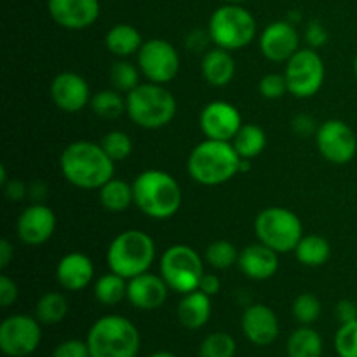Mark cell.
Returning <instances> with one entry per match:
<instances>
[{"label":"cell","instance_id":"obj_27","mask_svg":"<svg viewBox=\"0 0 357 357\" xmlns=\"http://www.w3.org/2000/svg\"><path fill=\"white\" fill-rule=\"evenodd\" d=\"M295 257L305 267H321L331 257V246L324 237L309 234L300 239L295 248Z\"/></svg>","mask_w":357,"mask_h":357},{"label":"cell","instance_id":"obj_31","mask_svg":"<svg viewBox=\"0 0 357 357\" xmlns=\"http://www.w3.org/2000/svg\"><path fill=\"white\" fill-rule=\"evenodd\" d=\"M91 110L105 121H115L126 112V98L117 89L98 91L91 96Z\"/></svg>","mask_w":357,"mask_h":357},{"label":"cell","instance_id":"obj_24","mask_svg":"<svg viewBox=\"0 0 357 357\" xmlns=\"http://www.w3.org/2000/svg\"><path fill=\"white\" fill-rule=\"evenodd\" d=\"M201 70L206 82L215 87H223L229 86L234 80V75H236V61H234L230 51L222 47H215L204 52Z\"/></svg>","mask_w":357,"mask_h":357},{"label":"cell","instance_id":"obj_54","mask_svg":"<svg viewBox=\"0 0 357 357\" xmlns=\"http://www.w3.org/2000/svg\"><path fill=\"white\" fill-rule=\"evenodd\" d=\"M354 75H356V80H357V54L354 58Z\"/></svg>","mask_w":357,"mask_h":357},{"label":"cell","instance_id":"obj_38","mask_svg":"<svg viewBox=\"0 0 357 357\" xmlns=\"http://www.w3.org/2000/svg\"><path fill=\"white\" fill-rule=\"evenodd\" d=\"M335 351L338 357H357V319L340 324L335 335Z\"/></svg>","mask_w":357,"mask_h":357},{"label":"cell","instance_id":"obj_19","mask_svg":"<svg viewBox=\"0 0 357 357\" xmlns=\"http://www.w3.org/2000/svg\"><path fill=\"white\" fill-rule=\"evenodd\" d=\"M244 337L257 347L272 345L279 337V319L274 310L261 303L250 305L241 319Z\"/></svg>","mask_w":357,"mask_h":357},{"label":"cell","instance_id":"obj_9","mask_svg":"<svg viewBox=\"0 0 357 357\" xmlns=\"http://www.w3.org/2000/svg\"><path fill=\"white\" fill-rule=\"evenodd\" d=\"M159 268L169 289L180 295H187L199 289V282L204 275L202 258L194 248L187 244H174L167 248L160 258Z\"/></svg>","mask_w":357,"mask_h":357},{"label":"cell","instance_id":"obj_34","mask_svg":"<svg viewBox=\"0 0 357 357\" xmlns=\"http://www.w3.org/2000/svg\"><path fill=\"white\" fill-rule=\"evenodd\" d=\"M237 352V344L232 335L225 331L209 333L199 347V357H234Z\"/></svg>","mask_w":357,"mask_h":357},{"label":"cell","instance_id":"obj_45","mask_svg":"<svg viewBox=\"0 0 357 357\" xmlns=\"http://www.w3.org/2000/svg\"><path fill=\"white\" fill-rule=\"evenodd\" d=\"M335 314H337L340 324L351 323V321L357 319V305L352 300H340L335 309Z\"/></svg>","mask_w":357,"mask_h":357},{"label":"cell","instance_id":"obj_47","mask_svg":"<svg viewBox=\"0 0 357 357\" xmlns=\"http://www.w3.org/2000/svg\"><path fill=\"white\" fill-rule=\"evenodd\" d=\"M208 40H211V37H209V33H204V31L201 30H195V31H190L187 37V47L190 49V51H202V49L208 45Z\"/></svg>","mask_w":357,"mask_h":357},{"label":"cell","instance_id":"obj_3","mask_svg":"<svg viewBox=\"0 0 357 357\" xmlns=\"http://www.w3.org/2000/svg\"><path fill=\"white\" fill-rule=\"evenodd\" d=\"M241 157L232 142L206 138L194 146L187 160L188 174L204 187H218L239 174Z\"/></svg>","mask_w":357,"mask_h":357},{"label":"cell","instance_id":"obj_35","mask_svg":"<svg viewBox=\"0 0 357 357\" xmlns=\"http://www.w3.org/2000/svg\"><path fill=\"white\" fill-rule=\"evenodd\" d=\"M204 258L216 271H227L237 264L239 253H237V248L229 241H215L206 248Z\"/></svg>","mask_w":357,"mask_h":357},{"label":"cell","instance_id":"obj_53","mask_svg":"<svg viewBox=\"0 0 357 357\" xmlns=\"http://www.w3.org/2000/svg\"><path fill=\"white\" fill-rule=\"evenodd\" d=\"M227 3H243V2H246V0H225Z\"/></svg>","mask_w":357,"mask_h":357},{"label":"cell","instance_id":"obj_4","mask_svg":"<svg viewBox=\"0 0 357 357\" xmlns=\"http://www.w3.org/2000/svg\"><path fill=\"white\" fill-rule=\"evenodd\" d=\"M86 342L91 357H136L142 347L138 328L119 314L94 321Z\"/></svg>","mask_w":357,"mask_h":357},{"label":"cell","instance_id":"obj_46","mask_svg":"<svg viewBox=\"0 0 357 357\" xmlns=\"http://www.w3.org/2000/svg\"><path fill=\"white\" fill-rule=\"evenodd\" d=\"M220 288H222V281H220L218 275L206 274V272H204L201 282H199V289H201L202 293H206V295L215 296L216 293L220 291Z\"/></svg>","mask_w":357,"mask_h":357},{"label":"cell","instance_id":"obj_8","mask_svg":"<svg viewBox=\"0 0 357 357\" xmlns=\"http://www.w3.org/2000/svg\"><path fill=\"white\" fill-rule=\"evenodd\" d=\"M255 232L260 243L272 248L279 255L295 251L303 237V225L298 215L281 206H271L258 213L255 220Z\"/></svg>","mask_w":357,"mask_h":357},{"label":"cell","instance_id":"obj_1","mask_svg":"<svg viewBox=\"0 0 357 357\" xmlns=\"http://www.w3.org/2000/svg\"><path fill=\"white\" fill-rule=\"evenodd\" d=\"M59 167L65 180L82 190H100L115 174V160L93 142L70 143L59 157Z\"/></svg>","mask_w":357,"mask_h":357},{"label":"cell","instance_id":"obj_33","mask_svg":"<svg viewBox=\"0 0 357 357\" xmlns=\"http://www.w3.org/2000/svg\"><path fill=\"white\" fill-rule=\"evenodd\" d=\"M139 68L132 65L131 61H126V58L119 59L112 65L110 68V84L114 89H117L119 93L129 94L135 87H138L139 84Z\"/></svg>","mask_w":357,"mask_h":357},{"label":"cell","instance_id":"obj_43","mask_svg":"<svg viewBox=\"0 0 357 357\" xmlns=\"http://www.w3.org/2000/svg\"><path fill=\"white\" fill-rule=\"evenodd\" d=\"M17 295H20V289H17L16 282L9 275H0V305L7 309V307H10L16 302Z\"/></svg>","mask_w":357,"mask_h":357},{"label":"cell","instance_id":"obj_37","mask_svg":"<svg viewBox=\"0 0 357 357\" xmlns=\"http://www.w3.org/2000/svg\"><path fill=\"white\" fill-rule=\"evenodd\" d=\"M100 145L103 146L105 152L108 153L112 160L119 162V160H124L131 155L132 152V142L129 138L128 132L124 131H110L101 138Z\"/></svg>","mask_w":357,"mask_h":357},{"label":"cell","instance_id":"obj_17","mask_svg":"<svg viewBox=\"0 0 357 357\" xmlns=\"http://www.w3.org/2000/svg\"><path fill=\"white\" fill-rule=\"evenodd\" d=\"M52 21L66 30H84L100 17V0H47Z\"/></svg>","mask_w":357,"mask_h":357},{"label":"cell","instance_id":"obj_10","mask_svg":"<svg viewBox=\"0 0 357 357\" xmlns=\"http://www.w3.org/2000/svg\"><path fill=\"white\" fill-rule=\"evenodd\" d=\"M324 61L312 47L298 49L286 61L284 77L288 91L296 98H312L324 84Z\"/></svg>","mask_w":357,"mask_h":357},{"label":"cell","instance_id":"obj_14","mask_svg":"<svg viewBox=\"0 0 357 357\" xmlns=\"http://www.w3.org/2000/svg\"><path fill=\"white\" fill-rule=\"evenodd\" d=\"M201 131L206 138L220 139V142H232L234 136L243 126L241 112L229 101H211L206 105L199 117Z\"/></svg>","mask_w":357,"mask_h":357},{"label":"cell","instance_id":"obj_2","mask_svg":"<svg viewBox=\"0 0 357 357\" xmlns=\"http://www.w3.org/2000/svg\"><path fill=\"white\" fill-rule=\"evenodd\" d=\"M135 204L153 220H167L176 215L183 202L181 187L173 174L162 169H146L132 181Z\"/></svg>","mask_w":357,"mask_h":357},{"label":"cell","instance_id":"obj_49","mask_svg":"<svg viewBox=\"0 0 357 357\" xmlns=\"http://www.w3.org/2000/svg\"><path fill=\"white\" fill-rule=\"evenodd\" d=\"M45 192H47V187L44 183H33L28 187V195L33 197L37 202H42V199L45 197Z\"/></svg>","mask_w":357,"mask_h":357},{"label":"cell","instance_id":"obj_40","mask_svg":"<svg viewBox=\"0 0 357 357\" xmlns=\"http://www.w3.org/2000/svg\"><path fill=\"white\" fill-rule=\"evenodd\" d=\"M51 357H91V352L86 340L70 338L56 345Z\"/></svg>","mask_w":357,"mask_h":357},{"label":"cell","instance_id":"obj_36","mask_svg":"<svg viewBox=\"0 0 357 357\" xmlns=\"http://www.w3.org/2000/svg\"><path fill=\"white\" fill-rule=\"evenodd\" d=\"M293 316L303 326H310L321 316V302L312 293H302L293 300Z\"/></svg>","mask_w":357,"mask_h":357},{"label":"cell","instance_id":"obj_11","mask_svg":"<svg viewBox=\"0 0 357 357\" xmlns=\"http://www.w3.org/2000/svg\"><path fill=\"white\" fill-rule=\"evenodd\" d=\"M42 342L40 321L26 314H14L0 324V351L7 357H28Z\"/></svg>","mask_w":357,"mask_h":357},{"label":"cell","instance_id":"obj_23","mask_svg":"<svg viewBox=\"0 0 357 357\" xmlns=\"http://www.w3.org/2000/svg\"><path fill=\"white\" fill-rule=\"evenodd\" d=\"M211 296L202 293L201 289H195V291L183 295V298L180 300L176 307L178 321L187 330H201V328H204L211 319Z\"/></svg>","mask_w":357,"mask_h":357},{"label":"cell","instance_id":"obj_12","mask_svg":"<svg viewBox=\"0 0 357 357\" xmlns=\"http://www.w3.org/2000/svg\"><path fill=\"white\" fill-rule=\"evenodd\" d=\"M138 66L149 82L166 86L176 79L180 72V54L171 42L164 38H150L139 47Z\"/></svg>","mask_w":357,"mask_h":357},{"label":"cell","instance_id":"obj_20","mask_svg":"<svg viewBox=\"0 0 357 357\" xmlns=\"http://www.w3.org/2000/svg\"><path fill=\"white\" fill-rule=\"evenodd\" d=\"M169 286L162 275L145 272L128 281V300L135 309L155 310L167 300Z\"/></svg>","mask_w":357,"mask_h":357},{"label":"cell","instance_id":"obj_7","mask_svg":"<svg viewBox=\"0 0 357 357\" xmlns=\"http://www.w3.org/2000/svg\"><path fill=\"white\" fill-rule=\"evenodd\" d=\"M208 33L216 47L237 51L253 42L257 35V21L241 3H225L209 17Z\"/></svg>","mask_w":357,"mask_h":357},{"label":"cell","instance_id":"obj_18","mask_svg":"<svg viewBox=\"0 0 357 357\" xmlns=\"http://www.w3.org/2000/svg\"><path fill=\"white\" fill-rule=\"evenodd\" d=\"M300 49V35L295 24L284 21H272L260 35V51L274 63L288 61Z\"/></svg>","mask_w":357,"mask_h":357},{"label":"cell","instance_id":"obj_50","mask_svg":"<svg viewBox=\"0 0 357 357\" xmlns=\"http://www.w3.org/2000/svg\"><path fill=\"white\" fill-rule=\"evenodd\" d=\"M300 20H302V14H300L298 10H293V13L288 14V21H289V23L296 24Z\"/></svg>","mask_w":357,"mask_h":357},{"label":"cell","instance_id":"obj_29","mask_svg":"<svg viewBox=\"0 0 357 357\" xmlns=\"http://www.w3.org/2000/svg\"><path fill=\"white\" fill-rule=\"evenodd\" d=\"M232 145L241 159H255L267 146V135L257 124H243L237 135L234 136Z\"/></svg>","mask_w":357,"mask_h":357},{"label":"cell","instance_id":"obj_42","mask_svg":"<svg viewBox=\"0 0 357 357\" xmlns=\"http://www.w3.org/2000/svg\"><path fill=\"white\" fill-rule=\"evenodd\" d=\"M291 128H293V131L300 136V138H305V136H312V135L316 136L319 126L316 124V119H314L312 115L298 114L293 117Z\"/></svg>","mask_w":357,"mask_h":357},{"label":"cell","instance_id":"obj_39","mask_svg":"<svg viewBox=\"0 0 357 357\" xmlns=\"http://www.w3.org/2000/svg\"><path fill=\"white\" fill-rule=\"evenodd\" d=\"M258 91L265 100H279L284 96L288 91V82H286L284 73H267L260 79Z\"/></svg>","mask_w":357,"mask_h":357},{"label":"cell","instance_id":"obj_48","mask_svg":"<svg viewBox=\"0 0 357 357\" xmlns=\"http://www.w3.org/2000/svg\"><path fill=\"white\" fill-rule=\"evenodd\" d=\"M14 258V246L7 239L0 241V268H7Z\"/></svg>","mask_w":357,"mask_h":357},{"label":"cell","instance_id":"obj_51","mask_svg":"<svg viewBox=\"0 0 357 357\" xmlns=\"http://www.w3.org/2000/svg\"><path fill=\"white\" fill-rule=\"evenodd\" d=\"M251 169V162L250 159H241V164H239V173H248V171Z\"/></svg>","mask_w":357,"mask_h":357},{"label":"cell","instance_id":"obj_32","mask_svg":"<svg viewBox=\"0 0 357 357\" xmlns=\"http://www.w3.org/2000/svg\"><path fill=\"white\" fill-rule=\"evenodd\" d=\"M66 314H68V302L58 291H49L42 295L35 305V317L40 321V324H47V326L61 323Z\"/></svg>","mask_w":357,"mask_h":357},{"label":"cell","instance_id":"obj_41","mask_svg":"<svg viewBox=\"0 0 357 357\" xmlns=\"http://www.w3.org/2000/svg\"><path fill=\"white\" fill-rule=\"evenodd\" d=\"M305 40L309 44V47L317 49L321 45H324L328 42V31L324 28V24L321 21L312 20L305 28Z\"/></svg>","mask_w":357,"mask_h":357},{"label":"cell","instance_id":"obj_6","mask_svg":"<svg viewBox=\"0 0 357 357\" xmlns=\"http://www.w3.org/2000/svg\"><path fill=\"white\" fill-rule=\"evenodd\" d=\"M155 260V243L146 232L129 229L119 234L107 251V265L124 279L149 272Z\"/></svg>","mask_w":357,"mask_h":357},{"label":"cell","instance_id":"obj_25","mask_svg":"<svg viewBox=\"0 0 357 357\" xmlns=\"http://www.w3.org/2000/svg\"><path fill=\"white\" fill-rule=\"evenodd\" d=\"M105 45L114 56L128 58L139 51V47L143 45V37L132 24L119 23L107 31Z\"/></svg>","mask_w":357,"mask_h":357},{"label":"cell","instance_id":"obj_16","mask_svg":"<svg viewBox=\"0 0 357 357\" xmlns=\"http://www.w3.org/2000/svg\"><path fill=\"white\" fill-rule=\"evenodd\" d=\"M51 100L59 110L77 114L91 103V89L87 80L75 72H61L52 79L49 87Z\"/></svg>","mask_w":357,"mask_h":357},{"label":"cell","instance_id":"obj_13","mask_svg":"<svg viewBox=\"0 0 357 357\" xmlns=\"http://www.w3.org/2000/svg\"><path fill=\"white\" fill-rule=\"evenodd\" d=\"M316 145L321 155L331 164H349L357 153V135L347 122L328 119L316 132Z\"/></svg>","mask_w":357,"mask_h":357},{"label":"cell","instance_id":"obj_52","mask_svg":"<svg viewBox=\"0 0 357 357\" xmlns=\"http://www.w3.org/2000/svg\"><path fill=\"white\" fill-rule=\"evenodd\" d=\"M149 357H176L173 354V352H167V351H159V352H153L152 356Z\"/></svg>","mask_w":357,"mask_h":357},{"label":"cell","instance_id":"obj_26","mask_svg":"<svg viewBox=\"0 0 357 357\" xmlns=\"http://www.w3.org/2000/svg\"><path fill=\"white\" fill-rule=\"evenodd\" d=\"M100 202L107 211L122 213L135 202L132 183L112 178L100 188Z\"/></svg>","mask_w":357,"mask_h":357},{"label":"cell","instance_id":"obj_28","mask_svg":"<svg viewBox=\"0 0 357 357\" xmlns=\"http://www.w3.org/2000/svg\"><path fill=\"white\" fill-rule=\"evenodd\" d=\"M286 354L288 357H321L323 356V338L314 328H298L289 335Z\"/></svg>","mask_w":357,"mask_h":357},{"label":"cell","instance_id":"obj_30","mask_svg":"<svg viewBox=\"0 0 357 357\" xmlns=\"http://www.w3.org/2000/svg\"><path fill=\"white\" fill-rule=\"evenodd\" d=\"M94 298L101 305H119L122 300L128 298V279L112 271L108 274H103L94 282Z\"/></svg>","mask_w":357,"mask_h":357},{"label":"cell","instance_id":"obj_15","mask_svg":"<svg viewBox=\"0 0 357 357\" xmlns=\"http://www.w3.org/2000/svg\"><path fill=\"white\" fill-rule=\"evenodd\" d=\"M54 211L42 202H33L31 206L24 208L17 216L16 232L23 244L28 246H40L47 243L56 230Z\"/></svg>","mask_w":357,"mask_h":357},{"label":"cell","instance_id":"obj_44","mask_svg":"<svg viewBox=\"0 0 357 357\" xmlns=\"http://www.w3.org/2000/svg\"><path fill=\"white\" fill-rule=\"evenodd\" d=\"M2 187H3V194H6V197L10 199V201H21V199H24L28 195L26 183L17 180V178L7 180Z\"/></svg>","mask_w":357,"mask_h":357},{"label":"cell","instance_id":"obj_5","mask_svg":"<svg viewBox=\"0 0 357 357\" xmlns=\"http://www.w3.org/2000/svg\"><path fill=\"white\" fill-rule=\"evenodd\" d=\"M126 114L143 129L166 128L176 115V100L162 84L143 82L126 94Z\"/></svg>","mask_w":357,"mask_h":357},{"label":"cell","instance_id":"obj_22","mask_svg":"<svg viewBox=\"0 0 357 357\" xmlns=\"http://www.w3.org/2000/svg\"><path fill=\"white\" fill-rule=\"evenodd\" d=\"M94 278V265L87 255L72 251L66 253L56 267V279L59 286L68 291H82Z\"/></svg>","mask_w":357,"mask_h":357},{"label":"cell","instance_id":"obj_21","mask_svg":"<svg viewBox=\"0 0 357 357\" xmlns=\"http://www.w3.org/2000/svg\"><path fill=\"white\" fill-rule=\"evenodd\" d=\"M241 272L251 281H267L279 271V253L264 243L250 244L239 253Z\"/></svg>","mask_w":357,"mask_h":357}]
</instances>
